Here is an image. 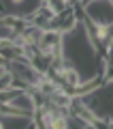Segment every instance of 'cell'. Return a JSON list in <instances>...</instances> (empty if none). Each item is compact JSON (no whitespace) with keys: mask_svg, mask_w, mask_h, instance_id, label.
<instances>
[{"mask_svg":"<svg viewBox=\"0 0 113 129\" xmlns=\"http://www.w3.org/2000/svg\"><path fill=\"white\" fill-rule=\"evenodd\" d=\"M6 67H9V60H6L2 54H0V71H2V69H6Z\"/></svg>","mask_w":113,"mask_h":129,"instance_id":"obj_1","label":"cell"},{"mask_svg":"<svg viewBox=\"0 0 113 129\" xmlns=\"http://www.w3.org/2000/svg\"><path fill=\"white\" fill-rule=\"evenodd\" d=\"M11 5H15V7H22V5H26V0H9Z\"/></svg>","mask_w":113,"mask_h":129,"instance_id":"obj_2","label":"cell"},{"mask_svg":"<svg viewBox=\"0 0 113 129\" xmlns=\"http://www.w3.org/2000/svg\"><path fill=\"white\" fill-rule=\"evenodd\" d=\"M2 127H6V120L2 118V116H0V129H2Z\"/></svg>","mask_w":113,"mask_h":129,"instance_id":"obj_3","label":"cell"}]
</instances>
